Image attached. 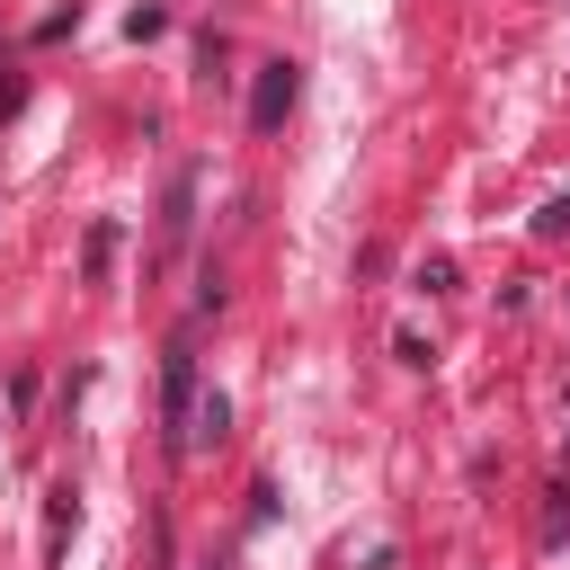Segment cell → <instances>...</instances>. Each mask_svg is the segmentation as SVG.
<instances>
[{
  "label": "cell",
  "instance_id": "1",
  "mask_svg": "<svg viewBox=\"0 0 570 570\" xmlns=\"http://www.w3.org/2000/svg\"><path fill=\"white\" fill-rule=\"evenodd\" d=\"M196 401H205V383H196V338H169V365H160V445H169V463H187L196 454Z\"/></svg>",
  "mask_w": 570,
  "mask_h": 570
},
{
  "label": "cell",
  "instance_id": "2",
  "mask_svg": "<svg viewBox=\"0 0 570 570\" xmlns=\"http://www.w3.org/2000/svg\"><path fill=\"white\" fill-rule=\"evenodd\" d=\"M294 98H303V62H258V80H249V134H276L285 116H294Z\"/></svg>",
  "mask_w": 570,
  "mask_h": 570
},
{
  "label": "cell",
  "instance_id": "3",
  "mask_svg": "<svg viewBox=\"0 0 570 570\" xmlns=\"http://www.w3.org/2000/svg\"><path fill=\"white\" fill-rule=\"evenodd\" d=\"M187 223H196V169H178V178H169V205H160V240H187Z\"/></svg>",
  "mask_w": 570,
  "mask_h": 570
},
{
  "label": "cell",
  "instance_id": "4",
  "mask_svg": "<svg viewBox=\"0 0 570 570\" xmlns=\"http://www.w3.org/2000/svg\"><path fill=\"white\" fill-rule=\"evenodd\" d=\"M223 428H232V401L205 392V401H196V445H223Z\"/></svg>",
  "mask_w": 570,
  "mask_h": 570
},
{
  "label": "cell",
  "instance_id": "5",
  "mask_svg": "<svg viewBox=\"0 0 570 570\" xmlns=\"http://www.w3.org/2000/svg\"><path fill=\"white\" fill-rule=\"evenodd\" d=\"M62 534H71V490H53L45 508V561H62Z\"/></svg>",
  "mask_w": 570,
  "mask_h": 570
},
{
  "label": "cell",
  "instance_id": "6",
  "mask_svg": "<svg viewBox=\"0 0 570 570\" xmlns=\"http://www.w3.org/2000/svg\"><path fill=\"white\" fill-rule=\"evenodd\" d=\"M107 258H116V223H98V232H89V276H107Z\"/></svg>",
  "mask_w": 570,
  "mask_h": 570
},
{
  "label": "cell",
  "instance_id": "7",
  "mask_svg": "<svg viewBox=\"0 0 570 570\" xmlns=\"http://www.w3.org/2000/svg\"><path fill=\"white\" fill-rule=\"evenodd\" d=\"M534 232H570V196H552V205L534 214Z\"/></svg>",
  "mask_w": 570,
  "mask_h": 570
}]
</instances>
